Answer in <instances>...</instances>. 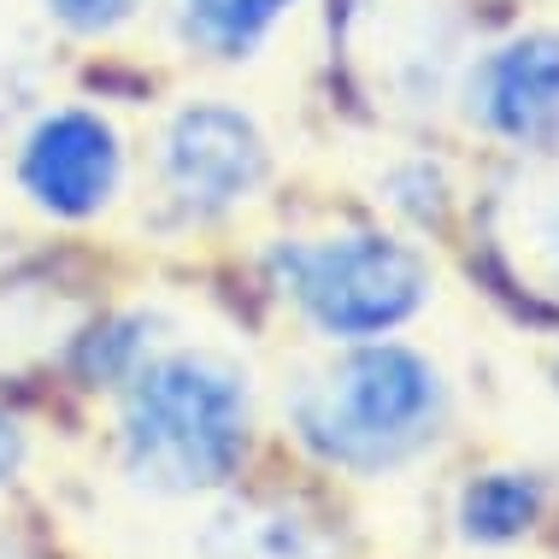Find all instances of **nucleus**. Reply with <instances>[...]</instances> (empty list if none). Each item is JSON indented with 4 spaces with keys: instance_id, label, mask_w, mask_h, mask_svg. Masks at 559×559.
<instances>
[{
    "instance_id": "1a4fd4ad",
    "label": "nucleus",
    "mask_w": 559,
    "mask_h": 559,
    "mask_svg": "<svg viewBox=\"0 0 559 559\" xmlns=\"http://www.w3.org/2000/svg\"><path fill=\"white\" fill-rule=\"evenodd\" d=\"M289 7L295 0H183V29L194 48L218 59H248Z\"/></svg>"
},
{
    "instance_id": "423d86ee",
    "label": "nucleus",
    "mask_w": 559,
    "mask_h": 559,
    "mask_svg": "<svg viewBox=\"0 0 559 559\" xmlns=\"http://www.w3.org/2000/svg\"><path fill=\"white\" fill-rule=\"evenodd\" d=\"M472 118L512 147L559 142V36L531 29L512 36L472 71Z\"/></svg>"
},
{
    "instance_id": "7ed1b4c3",
    "label": "nucleus",
    "mask_w": 559,
    "mask_h": 559,
    "mask_svg": "<svg viewBox=\"0 0 559 559\" xmlns=\"http://www.w3.org/2000/svg\"><path fill=\"white\" fill-rule=\"evenodd\" d=\"M271 283L319 336L371 342L389 336L430 300V265L406 241L347 230L271 248Z\"/></svg>"
},
{
    "instance_id": "0eeeda50",
    "label": "nucleus",
    "mask_w": 559,
    "mask_h": 559,
    "mask_svg": "<svg viewBox=\"0 0 559 559\" xmlns=\"http://www.w3.org/2000/svg\"><path fill=\"white\" fill-rule=\"evenodd\" d=\"M336 542L300 507H230L201 536V559H330Z\"/></svg>"
},
{
    "instance_id": "f8f14e48",
    "label": "nucleus",
    "mask_w": 559,
    "mask_h": 559,
    "mask_svg": "<svg viewBox=\"0 0 559 559\" xmlns=\"http://www.w3.org/2000/svg\"><path fill=\"white\" fill-rule=\"evenodd\" d=\"M19 465H24V430L12 425L7 413H0V483L19 477Z\"/></svg>"
},
{
    "instance_id": "f03ea898",
    "label": "nucleus",
    "mask_w": 559,
    "mask_h": 559,
    "mask_svg": "<svg viewBox=\"0 0 559 559\" xmlns=\"http://www.w3.org/2000/svg\"><path fill=\"white\" fill-rule=\"evenodd\" d=\"M248 448V377L230 359L147 354L124 389V472L154 495L213 489Z\"/></svg>"
},
{
    "instance_id": "ddd939ff",
    "label": "nucleus",
    "mask_w": 559,
    "mask_h": 559,
    "mask_svg": "<svg viewBox=\"0 0 559 559\" xmlns=\"http://www.w3.org/2000/svg\"><path fill=\"white\" fill-rule=\"evenodd\" d=\"M542 253H548V265H554V277H559V189H554L548 213H542Z\"/></svg>"
},
{
    "instance_id": "9b49d317",
    "label": "nucleus",
    "mask_w": 559,
    "mask_h": 559,
    "mask_svg": "<svg viewBox=\"0 0 559 559\" xmlns=\"http://www.w3.org/2000/svg\"><path fill=\"white\" fill-rule=\"evenodd\" d=\"M142 0H48V12L59 24L83 29V36H100V29H118Z\"/></svg>"
},
{
    "instance_id": "9d476101",
    "label": "nucleus",
    "mask_w": 559,
    "mask_h": 559,
    "mask_svg": "<svg viewBox=\"0 0 559 559\" xmlns=\"http://www.w3.org/2000/svg\"><path fill=\"white\" fill-rule=\"evenodd\" d=\"M142 330H147V319H124V324H112L100 342H88V354H83V371L95 377V383H118V377L130 383V371L147 359V342H142Z\"/></svg>"
},
{
    "instance_id": "f257e3e1",
    "label": "nucleus",
    "mask_w": 559,
    "mask_h": 559,
    "mask_svg": "<svg viewBox=\"0 0 559 559\" xmlns=\"http://www.w3.org/2000/svg\"><path fill=\"white\" fill-rule=\"evenodd\" d=\"M295 436L324 465L354 477H383L418 460L448 418V383L425 354L395 342H366L295 383Z\"/></svg>"
},
{
    "instance_id": "20e7f679",
    "label": "nucleus",
    "mask_w": 559,
    "mask_h": 559,
    "mask_svg": "<svg viewBox=\"0 0 559 559\" xmlns=\"http://www.w3.org/2000/svg\"><path fill=\"white\" fill-rule=\"evenodd\" d=\"M159 177L189 218H218L265 189L271 147L248 112L218 107V100H194L165 130Z\"/></svg>"
},
{
    "instance_id": "39448f33",
    "label": "nucleus",
    "mask_w": 559,
    "mask_h": 559,
    "mask_svg": "<svg viewBox=\"0 0 559 559\" xmlns=\"http://www.w3.org/2000/svg\"><path fill=\"white\" fill-rule=\"evenodd\" d=\"M19 183L41 213L71 218V224L95 218L100 206H112L118 183H124V147H118V130L88 107L48 112L24 135Z\"/></svg>"
},
{
    "instance_id": "6e6552de",
    "label": "nucleus",
    "mask_w": 559,
    "mask_h": 559,
    "mask_svg": "<svg viewBox=\"0 0 559 559\" xmlns=\"http://www.w3.org/2000/svg\"><path fill=\"white\" fill-rule=\"evenodd\" d=\"M542 483L531 472H489L460 489V536L465 542H512L536 524Z\"/></svg>"
}]
</instances>
